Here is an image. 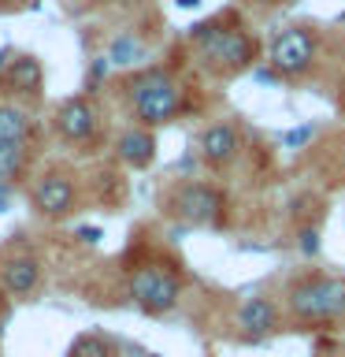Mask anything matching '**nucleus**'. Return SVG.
<instances>
[{"instance_id": "f257e3e1", "label": "nucleus", "mask_w": 345, "mask_h": 357, "mask_svg": "<svg viewBox=\"0 0 345 357\" xmlns=\"http://www.w3.org/2000/svg\"><path fill=\"white\" fill-rule=\"evenodd\" d=\"M189 38L200 45V60L216 75H238L256 63V41L241 26H223V22H200L189 30Z\"/></svg>"}, {"instance_id": "f03ea898", "label": "nucleus", "mask_w": 345, "mask_h": 357, "mask_svg": "<svg viewBox=\"0 0 345 357\" xmlns=\"http://www.w3.org/2000/svg\"><path fill=\"white\" fill-rule=\"evenodd\" d=\"M127 93H130L134 116H138L145 127H163V123H171L178 112H182V86H178L171 78V71H163V67H149V71L134 75Z\"/></svg>"}, {"instance_id": "7ed1b4c3", "label": "nucleus", "mask_w": 345, "mask_h": 357, "mask_svg": "<svg viewBox=\"0 0 345 357\" xmlns=\"http://www.w3.org/2000/svg\"><path fill=\"white\" fill-rule=\"evenodd\" d=\"M289 312L305 324H327L345 317V279L342 275H308L289 290Z\"/></svg>"}, {"instance_id": "20e7f679", "label": "nucleus", "mask_w": 345, "mask_h": 357, "mask_svg": "<svg viewBox=\"0 0 345 357\" xmlns=\"http://www.w3.org/2000/svg\"><path fill=\"white\" fill-rule=\"evenodd\" d=\"M130 298L138 301V309L152 312H171L182 298V279H178L171 268H160V264H145L130 275Z\"/></svg>"}, {"instance_id": "39448f33", "label": "nucleus", "mask_w": 345, "mask_h": 357, "mask_svg": "<svg viewBox=\"0 0 345 357\" xmlns=\"http://www.w3.org/2000/svg\"><path fill=\"white\" fill-rule=\"evenodd\" d=\"M316 33L308 26H289V30H278L271 38V52H267V63L275 67V75L282 78H300L316 63Z\"/></svg>"}, {"instance_id": "423d86ee", "label": "nucleus", "mask_w": 345, "mask_h": 357, "mask_svg": "<svg viewBox=\"0 0 345 357\" xmlns=\"http://www.w3.org/2000/svg\"><path fill=\"white\" fill-rule=\"evenodd\" d=\"M223 208H227V197H223L211 183H186L171 194V212L182 216L186 223H197V227L219 223Z\"/></svg>"}, {"instance_id": "0eeeda50", "label": "nucleus", "mask_w": 345, "mask_h": 357, "mask_svg": "<svg viewBox=\"0 0 345 357\" xmlns=\"http://www.w3.org/2000/svg\"><path fill=\"white\" fill-rule=\"evenodd\" d=\"M238 328H241L245 339H252V342L275 335L278 331V305H275L271 298H264V294L245 298L241 305H238Z\"/></svg>"}, {"instance_id": "6e6552de", "label": "nucleus", "mask_w": 345, "mask_h": 357, "mask_svg": "<svg viewBox=\"0 0 345 357\" xmlns=\"http://www.w3.org/2000/svg\"><path fill=\"white\" fill-rule=\"evenodd\" d=\"M33 205L41 208V216H67L74 208V183L60 172L45 175L38 186H33Z\"/></svg>"}, {"instance_id": "1a4fd4ad", "label": "nucleus", "mask_w": 345, "mask_h": 357, "mask_svg": "<svg viewBox=\"0 0 345 357\" xmlns=\"http://www.w3.org/2000/svg\"><path fill=\"white\" fill-rule=\"evenodd\" d=\"M241 149L238 127L234 123H211V127L200 134V160L211 167H227Z\"/></svg>"}, {"instance_id": "9d476101", "label": "nucleus", "mask_w": 345, "mask_h": 357, "mask_svg": "<svg viewBox=\"0 0 345 357\" xmlns=\"http://www.w3.org/2000/svg\"><path fill=\"white\" fill-rule=\"evenodd\" d=\"M56 130H60L67 142L93 138V134H97V108L89 105V100H82V97L67 100V105L56 112Z\"/></svg>"}, {"instance_id": "9b49d317", "label": "nucleus", "mask_w": 345, "mask_h": 357, "mask_svg": "<svg viewBox=\"0 0 345 357\" xmlns=\"http://www.w3.org/2000/svg\"><path fill=\"white\" fill-rule=\"evenodd\" d=\"M0 283H4V290L15 294V298H26L30 290H38V283H41L38 257L19 253V257H11V261H4V268H0Z\"/></svg>"}, {"instance_id": "f8f14e48", "label": "nucleus", "mask_w": 345, "mask_h": 357, "mask_svg": "<svg viewBox=\"0 0 345 357\" xmlns=\"http://www.w3.org/2000/svg\"><path fill=\"white\" fill-rule=\"evenodd\" d=\"M8 93H38L41 89V63L38 56H15L4 75Z\"/></svg>"}, {"instance_id": "ddd939ff", "label": "nucleus", "mask_w": 345, "mask_h": 357, "mask_svg": "<svg viewBox=\"0 0 345 357\" xmlns=\"http://www.w3.org/2000/svg\"><path fill=\"white\" fill-rule=\"evenodd\" d=\"M119 156L130 167H149L152 156H156V138L145 127H134V130H127L119 138Z\"/></svg>"}, {"instance_id": "4468645a", "label": "nucleus", "mask_w": 345, "mask_h": 357, "mask_svg": "<svg viewBox=\"0 0 345 357\" xmlns=\"http://www.w3.org/2000/svg\"><path fill=\"white\" fill-rule=\"evenodd\" d=\"M30 116L15 105H0V142H26Z\"/></svg>"}, {"instance_id": "2eb2a0df", "label": "nucleus", "mask_w": 345, "mask_h": 357, "mask_svg": "<svg viewBox=\"0 0 345 357\" xmlns=\"http://www.w3.org/2000/svg\"><path fill=\"white\" fill-rule=\"evenodd\" d=\"M67 357H115V350L104 335H78Z\"/></svg>"}, {"instance_id": "dca6fc26", "label": "nucleus", "mask_w": 345, "mask_h": 357, "mask_svg": "<svg viewBox=\"0 0 345 357\" xmlns=\"http://www.w3.org/2000/svg\"><path fill=\"white\" fill-rule=\"evenodd\" d=\"M22 160H26V145L22 142H0V178L19 175Z\"/></svg>"}, {"instance_id": "f3484780", "label": "nucleus", "mask_w": 345, "mask_h": 357, "mask_svg": "<svg viewBox=\"0 0 345 357\" xmlns=\"http://www.w3.org/2000/svg\"><path fill=\"white\" fill-rule=\"evenodd\" d=\"M111 63H138L141 60V41L130 38V33H122V38H115V45H111Z\"/></svg>"}, {"instance_id": "a211bd4d", "label": "nucleus", "mask_w": 345, "mask_h": 357, "mask_svg": "<svg viewBox=\"0 0 345 357\" xmlns=\"http://www.w3.org/2000/svg\"><path fill=\"white\" fill-rule=\"evenodd\" d=\"M312 138H316V127H312V123H300V127L282 134V149H305Z\"/></svg>"}, {"instance_id": "6ab92c4d", "label": "nucleus", "mask_w": 345, "mask_h": 357, "mask_svg": "<svg viewBox=\"0 0 345 357\" xmlns=\"http://www.w3.org/2000/svg\"><path fill=\"white\" fill-rule=\"evenodd\" d=\"M300 253H305V257H319V231L316 227L300 231Z\"/></svg>"}, {"instance_id": "aec40b11", "label": "nucleus", "mask_w": 345, "mask_h": 357, "mask_svg": "<svg viewBox=\"0 0 345 357\" xmlns=\"http://www.w3.org/2000/svg\"><path fill=\"white\" fill-rule=\"evenodd\" d=\"M78 238L82 242H100V227H78Z\"/></svg>"}, {"instance_id": "412c9836", "label": "nucleus", "mask_w": 345, "mask_h": 357, "mask_svg": "<svg viewBox=\"0 0 345 357\" xmlns=\"http://www.w3.org/2000/svg\"><path fill=\"white\" fill-rule=\"evenodd\" d=\"M175 4H178V8H186V11H189V8H200V0H175Z\"/></svg>"}, {"instance_id": "4be33fe9", "label": "nucleus", "mask_w": 345, "mask_h": 357, "mask_svg": "<svg viewBox=\"0 0 345 357\" xmlns=\"http://www.w3.org/2000/svg\"><path fill=\"white\" fill-rule=\"evenodd\" d=\"M252 4H264L267 8V4H282V0H252Z\"/></svg>"}, {"instance_id": "5701e85b", "label": "nucleus", "mask_w": 345, "mask_h": 357, "mask_svg": "<svg viewBox=\"0 0 345 357\" xmlns=\"http://www.w3.org/2000/svg\"><path fill=\"white\" fill-rule=\"evenodd\" d=\"M4 60H8V52H4V49H0V67H4Z\"/></svg>"}, {"instance_id": "b1692460", "label": "nucleus", "mask_w": 345, "mask_h": 357, "mask_svg": "<svg viewBox=\"0 0 345 357\" xmlns=\"http://www.w3.org/2000/svg\"><path fill=\"white\" fill-rule=\"evenodd\" d=\"M316 357H330V354H316Z\"/></svg>"}]
</instances>
